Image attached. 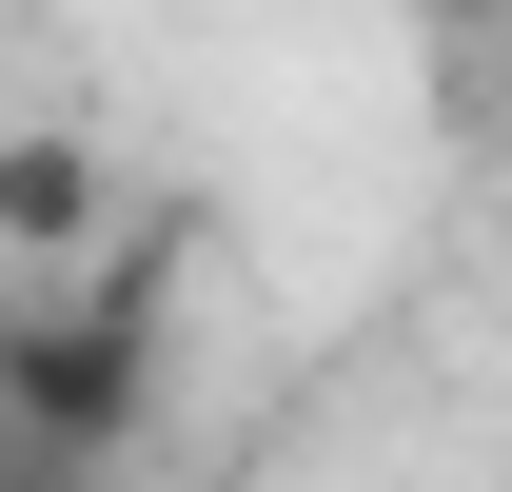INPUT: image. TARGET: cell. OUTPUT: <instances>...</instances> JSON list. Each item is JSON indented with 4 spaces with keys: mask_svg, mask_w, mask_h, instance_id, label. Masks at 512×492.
<instances>
[{
    "mask_svg": "<svg viewBox=\"0 0 512 492\" xmlns=\"http://www.w3.org/2000/svg\"><path fill=\"white\" fill-rule=\"evenodd\" d=\"M394 20H434V40H473V20H493V0H394Z\"/></svg>",
    "mask_w": 512,
    "mask_h": 492,
    "instance_id": "3957f363",
    "label": "cell"
},
{
    "mask_svg": "<svg viewBox=\"0 0 512 492\" xmlns=\"http://www.w3.org/2000/svg\"><path fill=\"white\" fill-rule=\"evenodd\" d=\"M0 237H20V256H79V237H99V158H79V138H0Z\"/></svg>",
    "mask_w": 512,
    "mask_h": 492,
    "instance_id": "7a4b0ae2",
    "label": "cell"
},
{
    "mask_svg": "<svg viewBox=\"0 0 512 492\" xmlns=\"http://www.w3.org/2000/svg\"><path fill=\"white\" fill-rule=\"evenodd\" d=\"M0 433L119 473L138 433H158V335H138V296H99V315H0Z\"/></svg>",
    "mask_w": 512,
    "mask_h": 492,
    "instance_id": "6da1fadb",
    "label": "cell"
}]
</instances>
